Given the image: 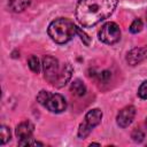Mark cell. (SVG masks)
<instances>
[{"instance_id":"obj_1","label":"cell","mask_w":147,"mask_h":147,"mask_svg":"<svg viewBox=\"0 0 147 147\" xmlns=\"http://www.w3.org/2000/svg\"><path fill=\"white\" fill-rule=\"evenodd\" d=\"M117 2L118 0H79L76 6V18L85 28L94 26L114 13Z\"/></svg>"},{"instance_id":"obj_2","label":"cell","mask_w":147,"mask_h":147,"mask_svg":"<svg viewBox=\"0 0 147 147\" xmlns=\"http://www.w3.org/2000/svg\"><path fill=\"white\" fill-rule=\"evenodd\" d=\"M77 26L68 18H56L48 25L47 32L51 39L56 44H65L72 39Z\"/></svg>"},{"instance_id":"obj_3","label":"cell","mask_w":147,"mask_h":147,"mask_svg":"<svg viewBox=\"0 0 147 147\" xmlns=\"http://www.w3.org/2000/svg\"><path fill=\"white\" fill-rule=\"evenodd\" d=\"M101 119H102V111L99 108L88 110L84 117V121L80 123V125L78 127V137L80 139L86 138L91 133L93 127H95L96 125L100 124Z\"/></svg>"},{"instance_id":"obj_4","label":"cell","mask_w":147,"mask_h":147,"mask_svg":"<svg viewBox=\"0 0 147 147\" xmlns=\"http://www.w3.org/2000/svg\"><path fill=\"white\" fill-rule=\"evenodd\" d=\"M121 38V30L119 26L115 22H107L102 25V28L99 31V39L100 41L113 45L117 42Z\"/></svg>"},{"instance_id":"obj_5","label":"cell","mask_w":147,"mask_h":147,"mask_svg":"<svg viewBox=\"0 0 147 147\" xmlns=\"http://www.w3.org/2000/svg\"><path fill=\"white\" fill-rule=\"evenodd\" d=\"M42 70H44L45 79L48 80L51 84H53L61 70L57 59H55L52 55H45L42 57Z\"/></svg>"},{"instance_id":"obj_6","label":"cell","mask_w":147,"mask_h":147,"mask_svg":"<svg viewBox=\"0 0 147 147\" xmlns=\"http://www.w3.org/2000/svg\"><path fill=\"white\" fill-rule=\"evenodd\" d=\"M45 107L52 111V113H55V114H59V113H62L67 108V101L64 99L63 95L59 94V93H55V94H51L47 103L45 105Z\"/></svg>"},{"instance_id":"obj_7","label":"cell","mask_w":147,"mask_h":147,"mask_svg":"<svg viewBox=\"0 0 147 147\" xmlns=\"http://www.w3.org/2000/svg\"><path fill=\"white\" fill-rule=\"evenodd\" d=\"M136 116V107L134 106H126L119 110L116 117L117 125L121 127H127L134 119Z\"/></svg>"},{"instance_id":"obj_8","label":"cell","mask_w":147,"mask_h":147,"mask_svg":"<svg viewBox=\"0 0 147 147\" xmlns=\"http://www.w3.org/2000/svg\"><path fill=\"white\" fill-rule=\"evenodd\" d=\"M147 59V45L142 47H134L126 54V62L130 65H137Z\"/></svg>"},{"instance_id":"obj_9","label":"cell","mask_w":147,"mask_h":147,"mask_svg":"<svg viewBox=\"0 0 147 147\" xmlns=\"http://www.w3.org/2000/svg\"><path fill=\"white\" fill-rule=\"evenodd\" d=\"M72 72H74V68L70 63H64L62 67H61V70H60V74L57 76V78L55 79V82L53 83V85L55 87H63L64 85H67V83L70 80L71 76H72Z\"/></svg>"},{"instance_id":"obj_10","label":"cell","mask_w":147,"mask_h":147,"mask_svg":"<svg viewBox=\"0 0 147 147\" xmlns=\"http://www.w3.org/2000/svg\"><path fill=\"white\" fill-rule=\"evenodd\" d=\"M34 131V125L30 122V121H24L22 123H20L17 126H16V130H15V133L16 136L21 139H25V138H30L32 137V133Z\"/></svg>"},{"instance_id":"obj_11","label":"cell","mask_w":147,"mask_h":147,"mask_svg":"<svg viewBox=\"0 0 147 147\" xmlns=\"http://www.w3.org/2000/svg\"><path fill=\"white\" fill-rule=\"evenodd\" d=\"M29 5H30V0H9L8 1L9 10L14 13L23 11L25 8L29 7Z\"/></svg>"},{"instance_id":"obj_12","label":"cell","mask_w":147,"mask_h":147,"mask_svg":"<svg viewBox=\"0 0 147 147\" xmlns=\"http://www.w3.org/2000/svg\"><path fill=\"white\" fill-rule=\"evenodd\" d=\"M70 91L78 96H83L86 92V86L80 79H75L70 85Z\"/></svg>"},{"instance_id":"obj_13","label":"cell","mask_w":147,"mask_h":147,"mask_svg":"<svg viewBox=\"0 0 147 147\" xmlns=\"http://www.w3.org/2000/svg\"><path fill=\"white\" fill-rule=\"evenodd\" d=\"M28 64H29V68L31 69V71H33L34 74H38L40 71V62H39V59L36 55L30 56V59L28 61Z\"/></svg>"},{"instance_id":"obj_14","label":"cell","mask_w":147,"mask_h":147,"mask_svg":"<svg viewBox=\"0 0 147 147\" xmlns=\"http://www.w3.org/2000/svg\"><path fill=\"white\" fill-rule=\"evenodd\" d=\"M10 140V130L6 125H1L0 127V142L1 145H5L7 141Z\"/></svg>"},{"instance_id":"obj_15","label":"cell","mask_w":147,"mask_h":147,"mask_svg":"<svg viewBox=\"0 0 147 147\" xmlns=\"http://www.w3.org/2000/svg\"><path fill=\"white\" fill-rule=\"evenodd\" d=\"M51 94H52L51 92L45 91V90H41V91L38 93V95H37V101H38L40 105L45 106V105L47 103V101H48V99H49Z\"/></svg>"},{"instance_id":"obj_16","label":"cell","mask_w":147,"mask_h":147,"mask_svg":"<svg viewBox=\"0 0 147 147\" xmlns=\"http://www.w3.org/2000/svg\"><path fill=\"white\" fill-rule=\"evenodd\" d=\"M18 145L20 146H44L42 142L37 141V140H34L31 137L30 138H25V139H21L18 141Z\"/></svg>"},{"instance_id":"obj_17","label":"cell","mask_w":147,"mask_h":147,"mask_svg":"<svg viewBox=\"0 0 147 147\" xmlns=\"http://www.w3.org/2000/svg\"><path fill=\"white\" fill-rule=\"evenodd\" d=\"M141 30H142V21L140 18H136L130 25V32L131 33H138Z\"/></svg>"},{"instance_id":"obj_18","label":"cell","mask_w":147,"mask_h":147,"mask_svg":"<svg viewBox=\"0 0 147 147\" xmlns=\"http://www.w3.org/2000/svg\"><path fill=\"white\" fill-rule=\"evenodd\" d=\"M131 138L136 142H141L144 140V138H145V133L140 129H134L132 131V133H131Z\"/></svg>"},{"instance_id":"obj_19","label":"cell","mask_w":147,"mask_h":147,"mask_svg":"<svg viewBox=\"0 0 147 147\" xmlns=\"http://www.w3.org/2000/svg\"><path fill=\"white\" fill-rule=\"evenodd\" d=\"M76 33L79 36V38H80V40L86 45V46H90V44H91V38L83 31V30H80L79 28H77L76 29Z\"/></svg>"},{"instance_id":"obj_20","label":"cell","mask_w":147,"mask_h":147,"mask_svg":"<svg viewBox=\"0 0 147 147\" xmlns=\"http://www.w3.org/2000/svg\"><path fill=\"white\" fill-rule=\"evenodd\" d=\"M138 95L141 99H147V80L142 82L138 88Z\"/></svg>"},{"instance_id":"obj_21","label":"cell","mask_w":147,"mask_h":147,"mask_svg":"<svg viewBox=\"0 0 147 147\" xmlns=\"http://www.w3.org/2000/svg\"><path fill=\"white\" fill-rule=\"evenodd\" d=\"M110 77H111V72H110V71H108V70H103L102 72H100V74H99V79H100L101 82H103V83L108 82Z\"/></svg>"}]
</instances>
